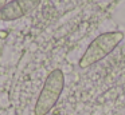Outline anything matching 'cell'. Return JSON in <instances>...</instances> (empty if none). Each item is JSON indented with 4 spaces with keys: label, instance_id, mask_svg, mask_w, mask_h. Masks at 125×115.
<instances>
[{
    "label": "cell",
    "instance_id": "4",
    "mask_svg": "<svg viewBox=\"0 0 125 115\" xmlns=\"http://www.w3.org/2000/svg\"><path fill=\"white\" fill-rule=\"evenodd\" d=\"M6 4H7V0H0V9H1Z\"/></svg>",
    "mask_w": 125,
    "mask_h": 115
},
{
    "label": "cell",
    "instance_id": "1",
    "mask_svg": "<svg viewBox=\"0 0 125 115\" xmlns=\"http://www.w3.org/2000/svg\"><path fill=\"white\" fill-rule=\"evenodd\" d=\"M124 36V32L120 31H109L98 35L95 39L92 40V43L87 45L83 55L81 56L78 63L79 67L81 68H89L93 64L105 59L122 42Z\"/></svg>",
    "mask_w": 125,
    "mask_h": 115
},
{
    "label": "cell",
    "instance_id": "2",
    "mask_svg": "<svg viewBox=\"0 0 125 115\" xmlns=\"http://www.w3.org/2000/svg\"><path fill=\"white\" fill-rule=\"evenodd\" d=\"M63 87H65V75L62 70L55 68L47 75L44 84L42 87L39 96L36 99L34 114L35 115H47L55 107L59 96L62 95Z\"/></svg>",
    "mask_w": 125,
    "mask_h": 115
},
{
    "label": "cell",
    "instance_id": "5",
    "mask_svg": "<svg viewBox=\"0 0 125 115\" xmlns=\"http://www.w3.org/2000/svg\"><path fill=\"white\" fill-rule=\"evenodd\" d=\"M0 21H1V20H0Z\"/></svg>",
    "mask_w": 125,
    "mask_h": 115
},
{
    "label": "cell",
    "instance_id": "3",
    "mask_svg": "<svg viewBox=\"0 0 125 115\" xmlns=\"http://www.w3.org/2000/svg\"><path fill=\"white\" fill-rule=\"evenodd\" d=\"M42 0H11L0 9V20L14 21L31 13L39 7Z\"/></svg>",
    "mask_w": 125,
    "mask_h": 115
}]
</instances>
